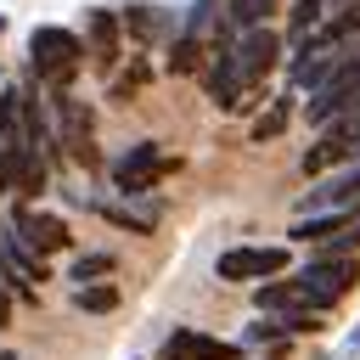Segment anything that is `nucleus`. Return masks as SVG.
Returning <instances> with one entry per match:
<instances>
[{
    "instance_id": "nucleus-14",
    "label": "nucleus",
    "mask_w": 360,
    "mask_h": 360,
    "mask_svg": "<svg viewBox=\"0 0 360 360\" xmlns=\"http://www.w3.org/2000/svg\"><path fill=\"white\" fill-rule=\"evenodd\" d=\"M96 214H101L107 225L129 231V236H152V225H158V208H124V202H96Z\"/></svg>"
},
{
    "instance_id": "nucleus-24",
    "label": "nucleus",
    "mask_w": 360,
    "mask_h": 360,
    "mask_svg": "<svg viewBox=\"0 0 360 360\" xmlns=\"http://www.w3.org/2000/svg\"><path fill=\"white\" fill-rule=\"evenodd\" d=\"M6 326H11V292L0 287V332H6Z\"/></svg>"
},
{
    "instance_id": "nucleus-1",
    "label": "nucleus",
    "mask_w": 360,
    "mask_h": 360,
    "mask_svg": "<svg viewBox=\"0 0 360 360\" xmlns=\"http://www.w3.org/2000/svg\"><path fill=\"white\" fill-rule=\"evenodd\" d=\"M79 62H84V34L56 28V22H39V28L28 34V68H34V79L51 84V96H68V90H73Z\"/></svg>"
},
{
    "instance_id": "nucleus-13",
    "label": "nucleus",
    "mask_w": 360,
    "mask_h": 360,
    "mask_svg": "<svg viewBox=\"0 0 360 360\" xmlns=\"http://www.w3.org/2000/svg\"><path fill=\"white\" fill-rule=\"evenodd\" d=\"M287 124H292V96H276V101L253 118L248 141H253V146H270V141H281V135H287Z\"/></svg>"
},
{
    "instance_id": "nucleus-21",
    "label": "nucleus",
    "mask_w": 360,
    "mask_h": 360,
    "mask_svg": "<svg viewBox=\"0 0 360 360\" xmlns=\"http://www.w3.org/2000/svg\"><path fill=\"white\" fill-rule=\"evenodd\" d=\"M326 11H332V0H292V11H287V34H292V39L315 34V28L326 22Z\"/></svg>"
},
{
    "instance_id": "nucleus-2",
    "label": "nucleus",
    "mask_w": 360,
    "mask_h": 360,
    "mask_svg": "<svg viewBox=\"0 0 360 360\" xmlns=\"http://www.w3.org/2000/svg\"><path fill=\"white\" fill-rule=\"evenodd\" d=\"M298 287H304V298H309V309H338L354 287H360V253H332V248H315L298 270Z\"/></svg>"
},
{
    "instance_id": "nucleus-12",
    "label": "nucleus",
    "mask_w": 360,
    "mask_h": 360,
    "mask_svg": "<svg viewBox=\"0 0 360 360\" xmlns=\"http://www.w3.org/2000/svg\"><path fill=\"white\" fill-rule=\"evenodd\" d=\"M253 309L259 315H292V309H309L298 276H276V281H259L253 287Z\"/></svg>"
},
{
    "instance_id": "nucleus-10",
    "label": "nucleus",
    "mask_w": 360,
    "mask_h": 360,
    "mask_svg": "<svg viewBox=\"0 0 360 360\" xmlns=\"http://www.w3.org/2000/svg\"><path fill=\"white\" fill-rule=\"evenodd\" d=\"M118 22H124V34H129L135 45H146V51L180 34V22H174V17L163 11V6H146V0H135V6H124V11H118Z\"/></svg>"
},
{
    "instance_id": "nucleus-25",
    "label": "nucleus",
    "mask_w": 360,
    "mask_h": 360,
    "mask_svg": "<svg viewBox=\"0 0 360 360\" xmlns=\"http://www.w3.org/2000/svg\"><path fill=\"white\" fill-rule=\"evenodd\" d=\"M0 34H6V17H0Z\"/></svg>"
},
{
    "instance_id": "nucleus-3",
    "label": "nucleus",
    "mask_w": 360,
    "mask_h": 360,
    "mask_svg": "<svg viewBox=\"0 0 360 360\" xmlns=\"http://www.w3.org/2000/svg\"><path fill=\"white\" fill-rule=\"evenodd\" d=\"M214 276L231 281V287H259V281H276V276H292V253L281 242H236L214 259Z\"/></svg>"
},
{
    "instance_id": "nucleus-20",
    "label": "nucleus",
    "mask_w": 360,
    "mask_h": 360,
    "mask_svg": "<svg viewBox=\"0 0 360 360\" xmlns=\"http://www.w3.org/2000/svg\"><path fill=\"white\" fill-rule=\"evenodd\" d=\"M22 169H28V146H22V141H0V191H6V197H17Z\"/></svg>"
},
{
    "instance_id": "nucleus-19",
    "label": "nucleus",
    "mask_w": 360,
    "mask_h": 360,
    "mask_svg": "<svg viewBox=\"0 0 360 360\" xmlns=\"http://www.w3.org/2000/svg\"><path fill=\"white\" fill-rule=\"evenodd\" d=\"M73 309H79V315H112V309H118V287H112V281L73 287Z\"/></svg>"
},
{
    "instance_id": "nucleus-15",
    "label": "nucleus",
    "mask_w": 360,
    "mask_h": 360,
    "mask_svg": "<svg viewBox=\"0 0 360 360\" xmlns=\"http://www.w3.org/2000/svg\"><path fill=\"white\" fill-rule=\"evenodd\" d=\"M112 270H118V259H112L107 248H90V253H79V259L68 264V281H73V287H96V281H107Z\"/></svg>"
},
{
    "instance_id": "nucleus-5",
    "label": "nucleus",
    "mask_w": 360,
    "mask_h": 360,
    "mask_svg": "<svg viewBox=\"0 0 360 360\" xmlns=\"http://www.w3.org/2000/svg\"><path fill=\"white\" fill-rule=\"evenodd\" d=\"M56 107V146L62 158H73L79 169H101V152H96V112L68 90V96H51Z\"/></svg>"
},
{
    "instance_id": "nucleus-6",
    "label": "nucleus",
    "mask_w": 360,
    "mask_h": 360,
    "mask_svg": "<svg viewBox=\"0 0 360 360\" xmlns=\"http://www.w3.org/2000/svg\"><path fill=\"white\" fill-rule=\"evenodd\" d=\"M169 169H174V158H163L158 141H135V146L112 163V191H118V197H146Z\"/></svg>"
},
{
    "instance_id": "nucleus-7",
    "label": "nucleus",
    "mask_w": 360,
    "mask_h": 360,
    "mask_svg": "<svg viewBox=\"0 0 360 360\" xmlns=\"http://www.w3.org/2000/svg\"><path fill=\"white\" fill-rule=\"evenodd\" d=\"M6 225H11V231H17V242H28L39 259H45V253L73 248L68 219H62V214H45V208H28V202H11V219H6Z\"/></svg>"
},
{
    "instance_id": "nucleus-11",
    "label": "nucleus",
    "mask_w": 360,
    "mask_h": 360,
    "mask_svg": "<svg viewBox=\"0 0 360 360\" xmlns=\"http://www.w3.org/2000/svg\"><path fill=\"white\" fill-rule=\"evenodd\" d=\"M84 51L96 56L101 73L118 68V51H124V22H118V11H107V6L90 11V22H84Z\"/></svg>"
},
{
    "instance_id": "nucleus-22",
    "label": "nucleus",
    "mask_w": 360,
    "mask_h": 360,
    "mask_svg": "<svg viewBox=\"0 0 360 360\" xmlns=\"http://www.w3.org/2000/svg\"><path fill=\"white\" fill-rule=\"evenodd\" d=\"M146 79H152V62H146V56H135V62L112 79V90H107V96H112V101H135V96L146 90Z\"/></svg>"
},
{
    "instance_id": "nucleus-9",
    "label": "nucleus",
    "mask_w": 360,
    "mask_h": 360,
    "mask_svg": "<svg viewBox=\"0 0 360 360\" xmlns=\"http://www.w3.org/2000/svg\"><path fill=\"white\" fill-rule=\"evenodd\" d=\"M158 360H248L242 343L231 338H214V332H197V326H174L158 349Z\"/></svg>"
},
{
    "instance_id": "nucleus-17",
    "label": "nucleus",
    "mask_w": 360,
    "mask_h": 360,
    "mask_svg": "<svg viewBox=\"0 0 360 360\" xmlns=\"http://www.w3.org/2000/svg\"><path fill=\"white\" fill-rule=\"evenodd\" d=\"M202 56H208V45H202V34H174L169 39V73H197L202 68Z\"/></svg>"
},
{
    "instance_id": "nucleus-23",
    "label": "nucleus",
    "mask_w": 360,
    "mask_h": 360,
    "mask_svg": "<svg viewBox=\"0 0 360 360\" xmlns=\"http://www.w3.org/2000/svg\"><path fill=\"white\" fill-rule=\"evenodd\" d=\"M338 360H360V321H354V332L343 338V349H338Z\"/></svg>"
},
{
    "instance_id": "nucleus-16",
    "label": "nucleus",
    "mask_w": 360,
    "mask_h": 360,
    "mask_svg": "<svg viewBox=\"0 0 360 360\" xmlns=\"http://www.w3.org/2000/svg\"><path fill=\"white\" fill-rule=\"evenodd\" d=\"M236 34H248V28H270V17H276V0H225V11H219Z\"/></svg>"
},
{
    "instance_id": "nucleus-8",
    "label": "nucleus",
    "mask_w": 360,
    "mask_h": 360,
    "mask_svg": "<svg viewBox=\"0 0 360 360\" xmlns=\"http://www.w3.org/2000/svg\"><path fill=\"white\" fill-rule=\"evenodd\" d=\"M281 51H287V39H281L276 28H248V34H236V68H242V84L259 90V84L281 68Z\"/></svg>"
},
{
    "instance_id": "nucleus-18",
    "label": "nucleus",
    "mask_w": 360,
    "mask_h": 360,
    "mask_svg": "<svg viewBox=\"0 0 360 360\" xmlns=\"http://www.w3.org/2000/svg\"><path fill=\"white\" fill-rule=\"evenodd\" d=\"M22 118H28V96L17 84L0 90V141H22Z\"/></svg>"
},
{
    "instance_id": "nucleus-4",
    "label": "nucleus",
    "mask_w": 360,
    "mask_h": 360,
    "mask_svg": "<svg viewBox=\"0 0 360 360\" xmlns=\"http://www.w3.org/2000/svg\"><path fill=\"white\" fill-rule=\"evenodd\" d=\"M349 163H360V101L315 135V146L304 152V163H298V169L326 180V174H338V169H349Z\"/></svg>"
}]
</instances>
